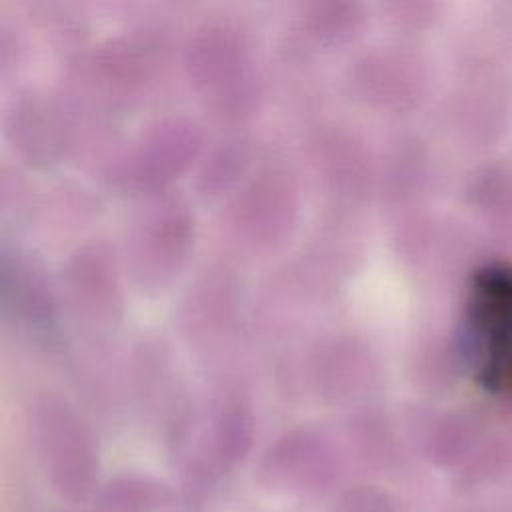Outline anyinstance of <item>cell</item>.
<instances>
[{
	"instance_id": "cell-1",
	"label": "cell",
	"mask_w": 512,
	"mask_h": 512,
	"mask_svg": "<svg viewBox=\"0 0 512 512\" xmlns=\"http://www.w3.org/2000/svg\"><path fill=\"white\" fill-rule=\"evenodd\" d=\"M474 314L490 334L486 364L490 382L512 386V270H490L476 288Z\"/></svg>"
}]
</instances>
